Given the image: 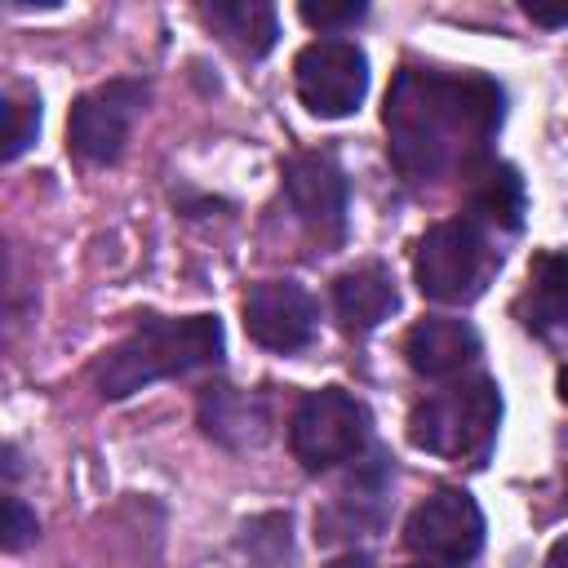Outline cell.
Here are the masks:
<instances>
[{
	"label": "cell",
	"instance_id": "6da1fadb",
	"mask_svg": "<svg viewBox=\"0 0 568 568\" xmlns=\"http://www.w3.org/2000/svg\"><path fill=\"white\" fill-rule=\"evenodd\" d=\"M506 93L479 71H426L404 67L382 106L386 146L408 182H435L444 173H470L484 164L501 124Z\"/></svg>",
	"mask_w": 568,
	"mask_h": 568
},
{
	"label": "cell",
	"instance_id": "7a4b0ae2",
	"mask_svg": "<svg viewBox=\"0 0 568 568\" xmlns=\"http://www.w3.org/2000/svg\"><path fill=\"white\" fill-rule=\"evenodd\" d=\"M217 355H222V324L213 315L146 320L120 346H111L102 355L93 377L106 399H124L160 377H178V373L217 364Z\"/></svg>",
	"mask_w": 568,
	"mask_h": 568
},
{
	"label": "cell",
	"instance_id": "3957f363",
	"mask_svg": "<svg viewBox=\"0 0 568 568\" xmlns=\"http://www.w3.org/2000/svg\"><path fill=\"white\" fill-rule=\"evenodd\" d=\"M501 422V395L488 377H462L448 390L422 399L408 417V439L422 453L448 462H484Z\"/></svg>",
	"mask_w": 568,
	"mask_h": 568
},
{
	"label": "cell",
	"instance_id": "277c9868",
	"mask_svg": "<svg viewBox=\"0 0 568 568\" xmlns=\"http://www.w3.org/2000/svg\"><path fill=\"white\" fill-rule=\"evenodd\" d=\"M497 271V248L488 244L484 226L475 217H448L435 222L417 240L413 280L435 302H470L488 288Z\"/></svg>",
	"mask_w": 568,
	"mask_h": 568
},
{
	"label": "cell",
	"instance_id": "5b68a950",
	"mask_svg": "<svg viewBox=\"0 0 568 568\" xmlns=\"http://www.w3.org/2000/svg\"><path fill=\"white\" fill-rule=\"evenodd\" d=\"M364 439H368V408L337 386L311 390L293 408L288 444L306 470H328L351 462L364 448Z\"/></svg>",
	"mask_w": 568,
	"mask_h": 568
},
{
	"label": "cell",
	"instance_id": "8992f818",
	"mask_svg": "<svg viewBox=\"0 0 568 568\" xmlns=\"http://www.w3.org/2000/svg\"><path fill=\"white\" fill-rule=\"evenodd\" d=\"M293 84H297V98L311 115L342 120L364 102L368 58L355 40H342V36L311 40L293 62Z\"/></svg>",
	"mask_w": 568,
	"mask_h": 568
},
{
	"label": "cell",
	"instance_id": "52a82bcc",
	"mask_svg": "<svg viewBox=\"0 0 568 568\" xmlns=\"http://www.w3.org/2000/svg\"><path fill=\"white\" fill-rule=\"evenodd\" d=\"M142 106H146V84L142 80H106V84L80 93L71 115H67L71 151L84 164H111L124 151Z\"/></svg>",
	"mask_w": 568,
	"mask_h": 568
},
{
	"label": "cell",
	"instance_id": "ba28073f",
	"mask_svg": "<svg viewBox=\"0 0 568 568\" xmlns=\"http://www.w3.org/2000/svg\"><path fill=\"white\" fill-rule=\"evenodd\" d=\"M404 541L426 564H466L484 546V515L470 493L439 488L430 493L404 524Z\"/></svg>",
	"mask_w": 568,
	"mask_h": 568
},
{
	"label": "cell",
	"instance_id": "9c48e42d",
	"mask_svg": "<svg viewBox=\"0 0 568 568\" xmlns=\"http://www.w3.org/2000/svg\"><path fill=\"white\" fill-rule=\"evenodd\" d=\"M284 191L288 204L297 213V222L320 235V240H337L346 226V178L337 169L333 155L324 151H302L284 164Z\"/></svg>",
	"mask_w": 568,
	"mask_h": 568
},
{
	"label": "cell",
	"instance_id": "30bf717a",
	"mask_svg": "<svg viewBox=\"0 0 568 568\" xmlns=\"http://www.w3.org/2000/svg\"><path fill=\"white\" fill-rule=\"evenodd\" d=\"M244 328L266 351H297L315 337V302L293 280L253 284L244 297Z\"/></svg>",
	"mask_w": 568,
	"mask_h": 568
},
{
	"label": "cell",
	"instance_id": "8fae6325",
	"mask_svg": "<svg viewBox=\"0 0 568 568\" xmlns=\"http://www.w3.org/2000/svg\"><path fill=\"white\" fill-rule=\"evenodd\" d=\"M475 355H479V337H475V328L466 320L430 315V320H417L408 328V337H404V359L422 377H453Z\"/></svg>",
	"mask_w": 568,
	"mask_h": 568
},
{
	"label": "cell",
	"instance_id": "7c38bea8",
	"mask_svg": "<svg viewBox=\"0 0 568 568\" xmlns=\"http://www.w3.org/2000/svg\"><path fill=\"white\" fill-rule=\"evenodd\" d=\"M399 306L395 297V280L382 262H359L351 271H342L333 280V311L342 320L346 333H368L382 320H390V311Z\"/></svg>",
	"mask_w": 568,
	"mask_h": 568
},
{
	"label": "cell",
	"instance_id": "4fadbf2b",
	"mask_svg": "<svg viewBox=\"0 0 568 568\" xmlns=\"http://www.w3.org/2000/svg\"><path fill=\"white\" fill-rule=\"evenodd\" d=\"M515 315L528 333H555L568 324V253L541 248L528 262V284L515 302Z\"/></svg>",
	"mask_w": 568,
	"mask_h": 568
},
{
	"label": "cell",
	"instance_id": "5bb4252c",
	"mask_svg": "<svg viewBox=\"0 0 568 568\" xmlns=\"http://www.w3.org/2000/svg\"><path fill=\"white\" fill-rule=\"evenodd\" d=\"M466 178H470V213H475V222H493V226L519 231L524 204H528L524 200V178L501 160H484Z\"/></svg>",
	"mask_w": 568,
	"mask_h": 568
},
{
	"label": "cell",
	"instance_id": "9a60e30c",
	"mask_svg": "<svg viewBox=\"0 0 568 568\" xmlns=\"http://www.w3.org/2000/svg\"><path fill=\"white\" fill-rule=\"evenodd\" d=\"M204 22L244 58H262L280 27H275V9L262 4V0H217V4H204Z\"/></svg>",
	"mask_w": 568,
	"mask_h": 568
},
{
	"label": "cell",
	"instance_id": "2e32d148",
	"mask_svg": "<svg viewBox=\"0 0 568 568\" xmlns=\"http://www.w3.org/2000/svg\"><path fill=\"white\" fill-rule=\"evenodd\" d=\"M40 133V98L36 89H9L4 98V160H18Z\"/></svg>",
	"mask_w": 568,
	"mask_h": 568
},
{
	"label": "cell",
	"instance_id": "e0dca14e",
	"mask_svg": "<svg viewBox=\"0 0 568 568\" xmlns=\"http://www.w3.org/2000/svg\"><path fill=\"white\" fill-rule=\"evenodd\" d=\"M297 13H302V22H306V27H320V31H342V27H355V22H359L368 9H364L359 0H320V4H315V0H306Z\"/></svg>",
	"mask_w": 568,
	"mask_h": 568
},
{
	"label": "cell",
	"instance_id": "ac0fdd59",
	"mask_svg": "<svg viewBox=\"0 0 568 568\" xmlns=\"http://www.w3.org/2000/svg\"><path fill=\"white\" fill-rule=\"evenodd\" d=\"M4 550H22L31 537H36V515L18 501V497H4Z\"/></svg>",
	"mask_w": 568,
	"mask_h": 568
},
{
	"label": "cell",
	"instance_id": "d6986e66",
	"mask_svg": "<svg viewBox=\"0 0 568 568\" xmlns=\"http://www.w3.org/2000/svg\"><path fill=\"white\" fill-rule=\"evenodd\" d=\"M524 13H528L532 22H541V27H568V0H559V4H550V0H528Z\"/></svg>",
	"mask_w": 568,
	"mask_h": 568
},
{
	"label": "cell",
	"instance_id": "ffe728a7",
	"mask_svg": "<svg viewBox=\"0 0 568 568\" xmlns=\"http://www.w3.org/2000/svg\"><path fill=\"white\" fill-rule=\"evenodd\" d=\"M546 568H568V537H559V541H555V550H550Z\"/></svg>",
	"mask_w": 568,
	"mask_h": 568
},
{
	"label": "cell",
	"instance_id": "44dd1931",
	"mask_svg": "<svg viewBox=\"0 0 568 568\" xmlns=\"http://www.w3.org/2000/svg\"><path fill=\"white\" fill-rule=\"evenodd\" d=\"M333 568H368V559H364V555H346V559H337Z\"/></svg>",
	"mask_w": 568,
	"mask_h": 568
},
{
	"label": "cell",
	"instance_id": "7402d4cb",
	"mask_svg": "<svg viewBox=\"0 0 568 568\" xmlns=\"http://www.w3.org/2000/svg\"><path fill=\"white\" fill-rule=\"evenodd\" d=\"M559 395H564V404H568V368L559 373Z\"/></svg>",
	"mask_w": 568,
	"mask_h": 568
},
{
	"label": "cell",
	"instance_id": "603a6c76",
	"mask_svg": "<svg viewBox=\"0 0 568 568\" xmlns=\"http://www.w3.org/2000/svg\"><path fill=\"white\" fill-rule=\"evenodd\" d=\"M413 568H426V564H413Z\"/></svg>",
	"mask_w": 568,
	"mask_h": 568
}]
</instances>
